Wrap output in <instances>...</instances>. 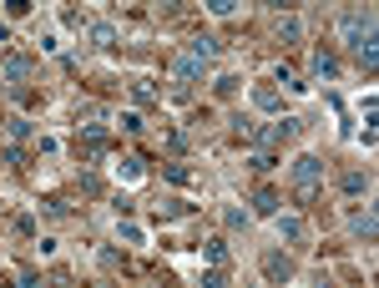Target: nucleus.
<instances>
[{"label": "nucleus", "mask_w": 379, "mask_h": 288, "mask_svg": "<svg viewBox=\"0 0 379 288\" xmlns=\"http://www.w3.org/2000/svg\"><path fill=\"white\" fill-rule=\"evenodd\" d=\"M339 36H344V46L354 51V61L364 71L379 66V36H374V10H344L339 16Z\"/></svg>", "instance_id": "nucleus-1"}, {"label": "nucleus", "mask_w": 379, "mask_h": 288, "mask_svg": "<svg viewBox=\"0 0 379 288\" xmlns=\"http://www.w3.org/2000/svg\"><path fill=\"white\" fill-rule=\"evenodd\" d=\"M289 182H293L298 202H313V192H319V182H324V162L319 157H298V162L289 167Z\"/></svg>", "instance_id": "nucleus-2"}, {"label": "nucleus", "mask_w": 379, "mask_h": 288, "mask_svg": "<svg viewBox=\"0 0 379 288\" xmlns=\"http://www.w3.org/2000/svg\"><path fill=\"white\" fill-rule=\"evenodd\" d=\"M107 147H112V132L101 122H86L81 132H76V157H81V162H96Z\"/></svg>", "instance_id": "nucleus-3"}, {"label": "nucleus", "mask_w": 379, "mask_h": 288, "mask_svg": "<svg viewBox=\"0 0 379 288\" xmlns=\"http://www.w3.org/2000/svg\"><path fill=\"white\" fill-rule=\"evenodd\" d=\"M25 76H31V56H25V51H10L5 61H0V86H25Z\"/></svg>", "instance_id": "nucleus-4"}, {"label": "nucleus", "mask_w": 379, "mask_h": 288, "mask_svg": "<svg viewBox=\"0 0 379 288\" xmlns=\"http://www.w3.org/2000/svg\"><path fill=\"white\" fill-rule=\"evenodd\" d=\"M263 278L268 283H289L293 278V258L278 253V248H268V253H263Z\"/></svg>", "instance_id": "nucleus-5"}, {"label": "nucleus", "mask_w": 379, "mask_h": 288, "mask_svg": "<svg viewBox=\"0 0 379 288\" xmlns=\"http://www.w3.org/2000/svg\"><path fill=\"white\" fill-rule=\"evenodd\" d=\"M349 233H354V238L369 248L374 243V233H379V222H374V207H354V213H349Z\"/></svg>", "instance_id": "nucleus-6"}, {"label": "nucleus", "mask_w": 379, "mask_h": 288, "mask_svg": "<svg viewBox=\"0 0 379 288\" xmlns=\"http://www.w3.org/2000/svg\"><path fill=\"white\" fill-rule=\"evenodd\" d=\"M253 213H258V218H278V213H283V192L263 182V187L253 192Z\"/></svg>", "instance_id": "nucleus-7"}, {"label": "nucleus", "mask_w": 379, "mask_h": 288, "mask_svg": "<svg viewBox=\"0 0 379 288\" xmlns=\"http://www.w3.org/2000/svg\"><path fill=\"white\" fill-rule=\"evenodd\" d=\"M309 71L319 76V81H334V76H339V56H334L329 46H319V51H313V61H309Z\"/></svg>", "instance_id": "nucleus-8"}, {"label": "nucleus", "mask_w": 379, "mask_h": 288, "mask_svg": "<svg viewBox=\"0 0 379 288\" xmlns=\"http://www.w3.org/2000/svg\"><path fill=\"white\" fill-rule=\"evenodd\" d=\"M278 233H283V243H304L309 238V222L298 213H278Z\"/></svg>", "instance_id": "nucleus-9"}, {"label": "nucleus", "mask_w": 379, "mask_h": 288, "mask_svg": "<svg viewBox=\"0 0 379 288\" xmlns=\"http://www.w3.org/2000/svg\"><path fill=\"white\" fill-rule=\"evenodd\" d=\"M253 107L258 112H278L283 107V91L278 86H253Z\"/></svg>", "instance_id": "nucleus-10"}, {"label": "nucleus", "mask_w": 379, "mask_h": 288, "mask_svg": "<svg viewBox=\"0 0 379 288\" xmlns=\"http://www.w3.org/2000/svg\"><path fill=\"white\" fill-rule=\"evenodd\" d=\"M339 187H344L349 198H359V192H369V172H359V167H349V172L339 177Z\"/></svg>", "instance_id": "nucleus-11"}, {"label": "nucleus", "mask_w": 379, "mask_h": 288, "mask_svg": "<svg viewBox=\"0 0 379 288\" xmlns=\"http://www.w3.org/2000/svg\"><path fill=\"white\" fill-rule=\"evenodd\" d=\"M202 258H207L213 268H228V243H223V238H207V243H202Z\"/></svg>", "instance_id": "nucleus-12"}, {"label": "nucleus", "mask_w": 379, "mask_h": 288, "mask_svg": "<svg viewBox=\"0 0 379 288\" xmlns=\"http://www.w3.org/2000/svg\"><path fill=\"white\" fill-rule=\"evenodd\" d=\"M278 41H283V46H298V41H304V25H298V16H283V21H278Z\"/></svg>", "instance_id": "nucleus-13"}, {"label": "nucleus", "mask_w": 379, "mask_h": 288, "mask_svg": "<svg viewBox=\"0 0 379 288\" xmlns=\"http://www.w3.org/2000/svg\"><path fill=\"white\" fill-rule=\"evenodd\" d=\"M142 172H147V162H142V157H122V167H116V177H122V182H137Z\"/></svg>", "instance_id": "nucleus-14"}, {"label": "nucleus", "mask_w": 379, "mask_h": 288, "mask_svg": "<svg viewBox=\"0 0 379 288\" xmlns=\"http://www.w3.org/2000/svg\"><path fill=\"white\" fill-rule=\"evenodd\" d=\"M278 86H283V91H309V86H304V76H298V71L289 66V61L278 66Z\"/></svg>", "instance_id": "nucleus-15"}, {"label": "nucleus", "mask_w": 379, "mask_h": 288, "mask_svg": "<svg viewBox=\"0 0 379 288\" xmlns=\"http://www.w3.org/2000/svg\"><path fill=\"white\" fill-rule=\"evenodd\" d=\"M223 222H228L233 233H243L248 222H253V213H248V207H228V213H223Z\"/></svg>", "instance_id": "nucleus-16"}, {"label": "nucleus", "mask_w": 379, "mask_h": 288, "mask_svg": "<svg viewBox=\"0 0 379 288\" xmlns=\"http://www.w3.org/2000/svg\"><path fill=\"white\" fill-rule=\"evenodd\" d=\"M10 101H16V107H41V91H31V86H10Z\"/></svg>", "instance_id": "nucleus-17"}, {"label": "nucleus", "mask_w": 379, "mask_h": 288, "mask_svg": "<svg viewBox=\"0 0 379 288\" xmlns=\"http://www.w3.org/2000/svg\"><path fill=\"white\" fill-rule=\"evenodd\" d=\"M132 101H137V107H157V91H152V81H132Z\"/></svg>", "instance_id": "nucleus-18"}, {"label": "nucleus", "mask_w": 379, "mask_h": 288, "mask_svg": "<svg viewBox=\"0 0 379 288\" xmlns=\"http://www.w3.org/2000/svg\"><path fill=\"white\" fill-rule=\"evenodd\" d=\"M182 213H187L182 198H162V202H157V218H182Z\"/></svg>", "instance_id": "nucleus-19"}, {"label": "nucleus", "mask_w": 379, "mask_h": 288, "mask_svg": "<svg viewBox=\"0 0 379 288\" xmlns=\"http://www.w3.org/2000/svg\"><path fill=\"white\" fill-rule=\"evenodd\" d=\"M162 177H167V182H177V187H187V182H192V172H187V167H182V162L162 167Z\"/></svg>", "instance_id": "nucleus-20"}, {"label": "nucleus", "mask_w": 379, "mask_h": 288, "mask_svg": "<svg viewBox=\"0 0 379 288\" xmlns=\"http://www.w3.org/2000/svg\"><path fill=\"white\" fill-rule=\"evenodd\" d=\"M91 41H96V46H116V31H112V25H91Z\"/></svg>", "instance_id": "nucleus-21"}, {"label": "nucleus", "mask_w": 379, "mask_h": 288, "mask_svg": "<svg viewBox=\"0 0 379 288\" xmlns=\"http://www.w3.org/2000/svg\"><path fill=\"white\" fill-rule=\"evenodd\" d=\"M5 132L16 137V142H25V137H31V122H25V116H10V122H5Z\"/></svg>", "instance_id": "nucleus-22"}, {"label": "nucleus", "mask_w": 379, "mask_h": 288, "mask_svg": "<svg viewBox=\"0 0 379 288\" xmlns=\"http://www.w3.org/2000/svg\"><path fill=\"white\" fill-rule=\"evenodd\" d=\"M273 167H278V157H273L268 147H263V152H253V172H273Z\"/></svg>", "instance_id": "nucleus-23"}, {"label": "nucleus", "mask_w": 379, "mask_h": 288, "mask_svg": "<svg viewBox=\"0 0 379 288\" xmlns=\"http://www.w3.org/2000/svg\"><path fill=\"white\" fill-rule=\"evenodd\" d=\"M116 238L132 243V248H142V228H137V222H122V228H116Z\"/></svg>", "instance_id": "nucleus-24"}, {"label": "nucleus", "mask_w": 379, "mask_h": 288, "mask_svg": "<svg viewBox=\"0 0 379 288\" xmlns=\"http://www.w3.org/2000/svg\"><path fill=\"white\" fill-rule=\"evenodd\" d=\"M202 288H228V268H207L202 273Z\"/></svg>", "instance_id": "nucleus-25"}, {"label": "nucleus", "mask_w": 379, "mask_h": 288, "mask_svg": "<svg viewBox=\"0 0 379 288\" xmlns=\"http://www.w3.org/2000/svg\"><path fill=\"white\" fill-rule=\"evenodd\" d=\"M238 86H243L238 76H218V86H213V91H218V96H238Z\"/></svg>", "instance_id": "nucleus-26"}, {"label": "nucleus", "mask_w": 379, "mask_h": 288, "mask_svg": "<svg viewBox=\"0 0 379 288\" xmlns=\"http://www.w3.org/2000/svg\"><path fill=\"white\" fill-rule=\"evenodd\" d=\"M16 288H41V273H36V268H21V273H16Z\"/></svg>", "instance_id": "nucleus-27"}, {"label": "nucleus", "mask_w": 379, "mask_h": 288, "mask_svg": "<svg viewBox=\"0 0 379 288\" xmlns=\"http://www.w3.org/2000/svg\"><path fill=\"white\" fill-rule=\"evenodd\" d=\"M0 162H5V167H25V152L21 147H5V152H0Z\"/></svg>", "instance_id": "nucleus-28"}, {"label": "nucleus", "mask_w": 379, "mask_h": 288, "mask_svg": "<svg viewBox=\"0 0 379 288\" xmlns=\"http://www.w3.org/2000/svg\"><path fill=\"white\" fill-rule=\"evenodd\" d=\"M207 10H213V16H233V10H238V0H207Z\"/></svg>", "instance_id": "nucleus-29"}, {"label": "nucleus", "mask_w": 379, "mask_h": 288, "mask_svg": "<svg viewBox=\"0 0 379 288\" xmlns=\"http://www.w3.org/2000/svg\"><path fill=\"white\" fill-rule=\"evenodd\" d=\"M5 10H10L16 21H25V16H31V0H5Z\"/></svg>", "instance_id": "nucleus-30"}, {"label": "nucleus", "mask_w": 379, "mask_h": 288, "mask_svg": "<svg viewBox=\"0 0 379 288\" xmlns=\"http://www.w3.org/2000/svg\"><path fill=\"white\" fill-rule=\"evenodd\" d=\"M16 233H21V238H31V233H36V218L21 213V218H16Z\"/></svg>", "instance_id": "nucleus-31"}, {"label": "nucleus", "mask_w": 379, "mask_h": 288, "mask_svg": "<svg viewBox=\"0 0 379 288\" xmlns=\"http://www.w3.org/2000/svg\"><path fill=\"white\" fill-rule=\"evenodd\" d=\"M122 132H132V137L142 132V116H137V112H127V116H122Z\"/></svg>", "instance_id": "nucleus-32"}]
</instances>
